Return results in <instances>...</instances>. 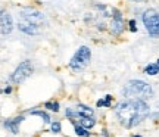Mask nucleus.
<instances>
[{
	"label": "nucleus",
	"instance_id": "13",
	"mask_svg": "<svg viewBox=\"0 0 159 137\" xmlns=\"http://www.w3.org/2000/svg\"><path fill=\"white\" fill-rule=\"evenodd\" d=\"M143 74L148 77H156L159 74V59L156 62H150L143 68Z\"/></svg>",
	"mask_w": 159,
	"mask_h": 137
},
{
	"label": "nucleus",
	"instance_id": "6",
	"mask_svg": "<svg viewBox=\"0 0 159 137\" xmlns=\"http://www.w3.org/2000/svg\"><path fill=\"white\" fill-rule=\"evenodd\" d=\"M18 19H22V21H27L30 24H34V25H39L41 28H44L47 25V18L43 12L37 11L34 7H24L19 12V16Z\"/></svg>",
	"mask_w": 159,
	"mask_h": 137
},
{
	"label": "nucleus",
	"instance_id": "20",
	"mask_svg": "<svg viewBox=\"0 0 159 137\" xmlns=\"http://www.w3.org/2000/svg\"><path fill=\"white\" fill-rule=\"evenodd\" d=\"M12 91H13V87H12L11 84H7L6 87H3V90H2V93H3V94H11Z\"/></svg>",
	"mask_w": 159,
	"mask_h": 137
},
{
	"label": "nucleus",
	"instance_id": "2",
	"mask_svg": "<svg viewBox=\"0 0 159 137\" xmlns=\"http://www.w3.org/2000/svg\"><path fill=\"white\" fill-rule=\"evenodd\" d=\"M122 97H131V99H143V100H148L152 99L155 96V90L152 84H149L143 80H130L125 83V86L121 90Z\"/></svg>",
	"mask_w": 159,
	"mask_h": 137
},
{
	"label": "nucleus",
	"instance_id": "7",
	"mask_svg": "<svg viewBox=\"0 0 159 137\" xmlns=\"http://www.w3.org/2000/svg\"><path fill=\"white\" fill-rule=\"evenodd\" d=\"M124 31H125L124 13H122L121 9L114 7L112 9V16H111V24H109V33L114 37H119V35H122Z\"/></svg>",
	"mask_w": 159,
	"mask_h": 137
},
{
	"label": "nucleus",
	"instance_id": "11",
	"mask_svg": "<svg viewBox=\"0 0 159 137\" xmlns=\"http://www.w3.org/2000/svg\"><path fill=\"white\" fill-rule=\"evenodd\" d=\"M27 114L28 115H35V116H40L44 124H50L52 122V116L49 115L47 112V109H39V108H34V109H30L27 111Z\"/></svg>",
	"mask_w": 159,
	"mask_h": 137
},
{
	"label": "nucleus",
	"instance_id": "9",
	"mask_svg": "<svg viewBox=\"0 0 159 137\" xmlns=\"http://www.w3.org/2000/svg\"><path fill=\"white\" fill-rule=\"evenodd\" d=\"M16 28L27 35H40L43 33V30H44V28H41V27H39V25L30 24V22H27V21H22V19H18Z\"/></svg>",
	"mask_w": 159,
	"mask_h": 137
},
{
	"label": "nucleus",
	"instance_id": "14",
	"mask_svg": "<svg viewBox=\"0 0 159 137\" xmlns=\"http://www.w3.org/2000/svg\"><path fill=\"white\" fill-rule=\"evenodd\" d=\"M77 121H78L83 127H85L87 130H91L93 127L96 126V122H97L96 116H81V118H80V120H77Z\"/></svg>",
	"mask_w": 159,
	"mask_h": 137
},
{
	"label": "nucleus",
	"instance_id": "22",
	"mask_svg": "<svg viewBox=\"0 0 159 137\" xmlns=\"http://www.w3.org/2000/svg\"><path fill=\"white\" fill-rule=\"evenodd\" d=\"M131 137H144V136H142V134H133Z\"/></svg>",
	"mask_w": 159,
	"mask_h": 137
},
{
	"label": "nucleus",
	"instance_id": "10",
	"mask_svg": "<svg viewBox=\"0 0 159 137\" xmlns=\"http://www.w3.org/2000/svg\"><path fill=\"white\" fill-rule=\"evenodd\" d=\"M22 121H25V115H18L15 118H6V120H3V127L6 130H9L12 134H18L19 126Z\"/></svg>",
	"mask_w": 159,
	"mask_h": 137
},
{
	"label": "nucleus",
	"instance_id": "4",
	"mask_svg": "<svg viewBox=\"0 0 159 137\" xmlns=\"http://www.w3.org/2000/svg\"><path fill=\"white\" fill-rule=\"evenodd\" d=\"M142 22L150 37L159 39V12L156 9L153 7L144 9L142 13Z\"/></svg>",
	"mask_w": 159,
	"mask_h": 137
},
{
	"label": "nucleus",
	"instance_id": "15",
	"mask_svg": "<svg viewBox=\"0 0 159 137\" xmlns=\"http://www.w3.org/2000/svg\"><path fill=\"white\" fill-rule=\"evenodd\" d=\"M112 102H114V96L106 94L105 97L99 99L96 102V108H112Z\"/></svg>",
	"mask_w": 159,
	"mask_h": 137
},
{
	"label": "nucleus",
	"instance_id": "1",
	"mask_svg": "<svg viewBox=\"0 0 159 137\" xmlns=\"http://www.w3.org/2000/svg\"><path fill=\"white\" fill-rule=\"evenodd\" d=\"M114 115L119 126L124 128H134L150 116V106L143 99L125 97L114 106Z\"/></svg>",
	"mask_w": 159,
	"mask_h": 137
},
{
	"label": "nucleus",
	"instance_id": "18",
	"mask_svg": "<svg viewBox=\"0 0 159 137\" xmlns=\"http://www.w3.org/2000/svg\"><path fill=\"white\" fill-rule=\"evenodd\" d=\"M50 131L53 133V134H59V133L62 131V124H61V121H52L50 122Z\"/></svg>",
	"mask_w": 159,
	"mask_h": 137
},
{
	"label": "nucleus",
	"instance_id": "17",
	"mask_svg": "<svg viewBox=\"0 0 159 137\" xmlns=\"http://www.w3.org/2000/svg\"><path fill=\"white\" fill-rule=\"evenodd\" d=\"M77 111H78L83 116H94V109H91L90 106H87L84 103H78V105H77Z\"/></svg>",
	"mask_w": 159,
	"mask_h": 137
},
{
	"label": "nucleus",
	"instance_id": "21",
	"mask_svg": "<svg viewBox=\"0 0 159 137\" xmlns=\"http://www.w3.org/2000/svg\"><path fill=\"white\" fill-rule=\"evenodd\" d=\"M100 134H102L103 137H109V133L106 128H102V130H100Z\"/></svg>",
	"mask_w": 159,
	"mask_h": 137
},
{
	"label": "nucleus",
	"instance_id": "5",
	"mask_svg": "<svg viewBox=\"0 0 159 137\" xmlns=\"http://www.w3.org/2000/svg\"><path fill=\"white\" fill-rule=\"evenodd\" d=\"M34 72V65H33V61L30 59H25L22 62L18 65L15 71L11 74L9 77V81L12 84H22L25 80H28L31 74Z\"/></svg>",
	"mask_w": 159,
	"mask_h": 137
},
{
	"label": "nucleus",
	"instance_id": "23",
	"mask_svg": "<svg viewBox=\"0 0 159 137\" xmlns=\"http://www.w3.org/2000/svg\"><path fill=\"white\" fill-rule=\"evenodd\" d=\"M130 2H140V0H130Z\"/></svg>",
	"mask_w": 159,
	"mask_h": 137
},
{
	"label": "nucleus",
	"instance_id": "8",
	"mask_svg": "<svg viewBox=\"0 0 159 137\" xmlns=\"http://www.w3.org/2000/svg\"><path fill=\"white\" fill-rule=\"evenodd\" d=\"M13 18L9 12L2 9V15H0V31H2V37L9 35L13 31Z\"/></svg>",
	"mask_w": 159,
	"mask_h": 137
},
{
	"label": "nucleus",
	"instance_id": "12",
	"mask_svg": "<svg viewBox=\"0 0 159 137\" xmlns=\"http://www.w3.org/2000/svg\"><path fill=\"white\" fill-rule=\"evenodd\" d=\"M69 121H71V124L74 127V131L77 137H90L91 136L90 130H87L85 127H83L77 120H69Z\"/></svg>",
	"mask_w": 159,
	"mask_h": 137
},
{
	"label": "nucleus",
	"instance_id": "3",
	"mask_svg": "<svg viewBox=\"0 0 159 137\" xmlns=\"http://www.w3.org/2000/svg\"><path fill=\"white\" fill-rule=\"evenodd\" d=\"M91 62V49L89 46H80L78 49L75 50V53L72 55L71 61H69L68 66L72 71L78 72L83 71L84 68H87Z\"/></svg>",
	"mask_w": 159,
	"mask_h": 137
},
{
	"label": "nucleus",
	"instance_id": "19",
	"mask_svg": "<svg viewBox=\"0 0 159 137\" xmlns=\"http://www.w3.org/2000/svg\"><path fill=\"white\" fill-rule=\"evenodd\" d=\"M128 30H130L131 33H137V21L134 18L128 19Z\"/></svg>",
	"mask_w": 159,
	"mask_h": 137
},
{
	"label": "nucleus",
	"instance_id": "16",
	"mask_svg": "<svg viewBox=\"0 0 159 137\" xmlns=\"http://www.w3.org/2000/svg\"><path fill=\"white\" fill-rule=\"evenodd\" d=\"M44 109H47V111H50V112L57 114V112L61 111V103L57 102V100H55V99H50V100L44 102Z\"/></svg>",
	"mask_w": 159,
	"mask_h": 137
}]
</instances>
